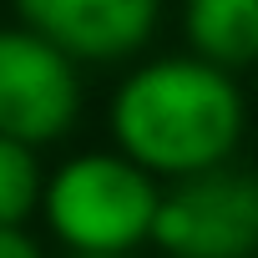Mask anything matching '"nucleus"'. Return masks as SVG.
Masks as SVG:
<instances>
[{
    "instance_id": "7",
    "label": "nucleus",
    "mask_w": 258,
    "mask_h": 258,
    "mask_svg": "<svg viewBox=\"0 0 258 258\" xmlns=\"http://www.w3.org/2000/svg\"><path fill=\"white\" fill-rule=\"evenodd\" d=\"M41 147H26L16 137H0V228H26L41 213Z\"/></svg>"
},
{
    "instance_id": "4",
    "label": "nucleus",
    "mask_w": 258,
    "mask_h": 258,
    "mask_svg": "<svg viewBox=\"0 0 258 258\" xmlns=\"http://www.w3.org/2000/svg\"><path fill=\"white\" fill-rule=\"evenodd\" d=\"M81 116V66L31 26H0V137L61 142Z\"/></svg>"
},
{
    "instance_id": "3",
    "label": "nucleus",
    "mask_w": 258,
    "mask_h": 258,
    "mask_svg": "<svg viewBox=\"0 0 258 258\" xmlns=\"http://www.w3.org/2000/svg\"><path fill=\"white\" fill-rule=\"evenodd\" d=\"M152 243L167 258H258V172L223 162L167 182Z\"/></svg>"
},
{
    "instance_id": "8",
    "label": "nucleus",
    "mask_w": 258,
    "mask_h": 258,
    "mask_svg": "<svg viewBox=\"0 0 258 258\" xmlns=\"http://www.w3.org/2000/svg\"><path fill=\"white\" fill-rule=\"evenodd\" d=\"M0 258H46L26 228H0Z\"/></svg>"
},
{
    "instance_id": "2",
    "label": "nucleus",
    "mask_w": 258,
    "mask_h": 258,
    "mask_svg": "<svg viewBox=\"0 0 258 258\" xmlns=\"http://www.w3.org/2000/svg\"><path fill=\"white\" fill-rule=\"evenodd\" d=\"M162 182L142 172L116 147L76 152L46 172L41 187V223L46 233L81 258H137L152 243Z\"/></svg>"
},
{
    "instance_id": "9",
    "label": "nucleus",
    "mask_w": 258,
    "mask_h": 258,
    "mask_svg": "<svg viewBox=\"0 0 258 258\" xmlns=\"http://www.w3.org/2000/svg\"><path fill=\"white\" fill-rule=\"evenodd\" d=\"M66 258H81V253H66Z\"/></svg>"
},
{
    "instance_id": "6",
    "label": "nucleus",
    "mask_w": 258,
    "mask_h": 258,
    "mask_svg": "<svg viewBox=\"0 0 258 258\" xmlns=\"http://www.w3.org/2000/svg\"><path fill=\"white\" fill-rule=\"evenodd\" d=\"M182 41L218 71L258 66V0H182Z\"/></svg>"
},
{
    "instance_id": "1",
    "label": "nucleus",
    "mask_w": 258,
    "mask_h": 258,
    "mask_svg": "<svg viewBox=\"0 0 258 258\" xmlns=\"http://www.w3.org/2000/svg\"><path fill=\"white\" fill-rule=\"evenodd\" d=\"M106 126L121 157L157 182H177L233 162L248 132V96L233 71H218L187 51L152 56L116 81Z\"/></svg>"
},
{
    "instance_id": "5",
    "label": "nucleus",
    "mask_w": 258,
    "mask_h": 258,
    "mask_svg": "<svg viewBox=\"0 0 258 258\" xmlns=\"http://www.w3.org/2000/svg\"><path fill=\"white\" fill-rule=\"evenodd\" d=\"M16 16L76 66H116L147 51L162 0H16Z\"/></svg>"
}]
</instances>
